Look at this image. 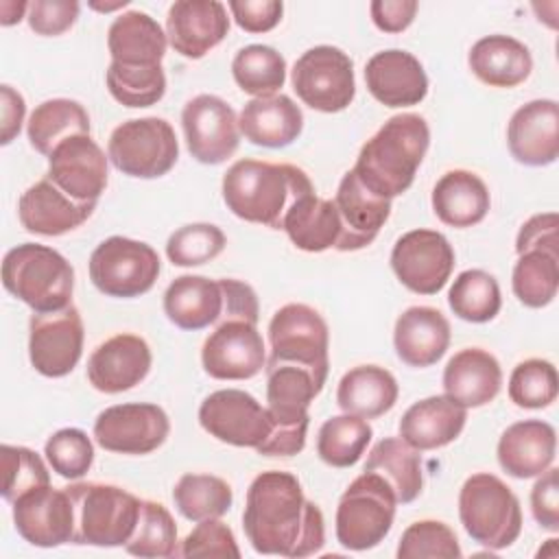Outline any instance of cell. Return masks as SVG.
Wrapping results in <instances>:
<instances>
[{
	"label": "cell",
	"instance_id": "1",
	"mask_svg": "<svg viewBox=\"0 0 559 559\" xmlns=\"http://www.w3.org/2000/svg\"><path fill=\"white\" fill-rule=\"evenodd\" d=\"M242 528L260 555L301 559L317 555L325 544L321 509L304 496L297 476L282 469L262 472L251 480Z\"/></svg>",
	"mask_w": 559,
	"mask_h": 559
},
{
	"label": "cell",
	"instance_id": "2",
	"mask_svg": "<svg viewBox=\"0 0 559 559\" xmlns=\"http://www.w3.org/2000/svg\"><path fill=\"white\" fill-rule=\"evenodd\" d=\"M221 192L234 216L282 229L286 212L314 188L308 175L293 164L238 159L223 175Z\"/></svg>",
	"mask_w": 559,
	"mask_h": 559
},
{
	"label": "cell",
	"instance_id": "3",
	"mask_svg": "<svg viewBox=\"0 0 559 559\" xmlns=\"http://www.w3.org/2000/svg\"><path fill=\"white\" fill-rule=\"evenodd\" d=\"M430 146V127L419 114L391 116L360 148L354 173L373 194L395 199L406 192Z\"/></svg>",
	"mask_w": 559,
	"mask_h": 559
},
{
	"label": "cell",
	"instance_id": "4",
	"mask_svg": "<svg viewBox=\"0 0 559 559\" xmlns=\"http://www.w3.org/2000/svg\"><path fill=\"white\" fill-rule=\"evenodd\" d=\"M2 286L33 312H55L72 304L74 269L57 249L22 242L4 253Z\"/></svg>",
	"mask_w": 559,
	"mask_h": 559
},
{
	"label": "cell",
	"instance_id": "5",
	"mask_svg": "<svg viewBox=\"0 0 559 559\" xmlns=\"http://www.w3.org/2000/svg\"><path fill=\"white\" fill-rule=\"evenodd\" d=\"M459 518L465 533L491 550L509 548L522 533V509L507 483L489 472L472 474L459 491Z\"/></svg>",
	"mask_w": 559,
	"mask_h": 559
},
{
	"label": "cell",
	"instance_id": "6",
	"mask_svg": "<svg viewBox=\"0 0 559 559\" xmlns=\"http://www.w3.org/2000/svg\"><path fill=\"white\" fill-rule=\"evenodd\" d=\"M74 504V542L83 546H124L135 531L140 498L118 485L74 483L66 487Z\"/></svg>",
	"mask_w": 559,
	"mask_h": 559
},
{
	"label": "cell",
	"instance_id": "7",
	"mask_svg": "<svg viewBox=\"0 0 559 559\" xmlns=\"http://www.w3.org/2000/svg\"><path fill=\"white\" fill-rule=\"evenodd\" d=\"M395 504V493L382 476L373 472L356 476L336 507L338 544L354 552L376 548L393 526Z\"/></svg>",
	"mask_w": 559,
	"mask_h": 559
},
{
	"label": "cell",
	"instance_id": "8",
	"mask_svg": "<svg viewBox=\"0 0 559 559\" xmlns=\"http://www.w3.org/2000/svg\"><path fill=\"white\" fill-rule=\"evenodd\" d=\"M107 157L127 177L157 179L179 159V142L168 120L157 116L118 124L107 142Z\"/></svg>",
	"mask_w": 559,
	"mask_h": 559
},
{
	"label": "cell",
	"instance_id": "9",
	"mask_svg": "<svg viewBox=\"0 0 559 559\" xmlns=\"http://www.w3.org/2000/svg\"><path fill=\"white\" fill-rule=\"evenodd\" d=\"M162 271L157 251L133 238L109 236L90 255V280L107 297L133 299L153 288Z\"/></svg>",
	"mask_w": 559,
	"mask_h": 559
},
{
	"label": "cell",
	"instance_id": "10",
	"mask_svg": "<svg viewBox=\"0 0 559 559\" xmlns=\"http://www.w3.org/2000/svg\"><path fill=\"white\" fill-rule=\"evenodd\" d=\"M271 362H293L310 369L321 382L330 371V330L325 319L308 304H286L269 321Z\"/></svg>",
	"mask_w": 559,
	"mask_h": 559
},
{
	"label": "cell",
	"instance_id": "11",
	"mask_svg": "<svg viewBox=\"0 0 559 559\" xmlns=\"http://www.w3.org/2000/svg\"><path fill=\"white\" fill-rule=\"evenodd\" d=\"M293 90L304 105L321 114H336L356 96L354 61L336 46L308 48L290 70Z\"/></svg>",
	"mask_w": 559,
	"mask_h": 559
},
{
	"label": "cell",
	"instance_id": "12",
	"mask_svg": "<svg viewBox=\"0 0 559 559\" xmlns=\"http://www.w3.org/2000/svg\"><path fill=\"white\" fill-rule=\"evenodd\" d=\"M391 269L411 293L437 295L452 275L454 249L441 231L411 229L395 240Z\"/></svg>",
	"mask_w": 559,
	"mask_h": 559
},
{
	"label": "cell",
	"instance_id": "13",
	"mask_svg": "<svg viewBox=\"0 0 559 559\" xmlns=\"http://www.w3.org/2000/svg\"><path fill=\"white\" fill-rule=\"evenodd\" d=\"M85 341L76 306L55 312H33L28 321V360L46 378L68 376L81 360Z\"/></svg>",
	"mask_w": 559,
	"mask_h": 559
},
{
	"label": "cell",
	"instance_id": "14",
	"mask_svg": "<svg viewBox=\"0 0 559 559\" xmlns=\"http://www.w3.org/2000/svg\"><path fill=\"white\" fill-rule=\"evenodd\" d=\"M170 432L166 411L151 402L116 404L98 413L94 421L96 443L116 454H151Z\"/></svg>",
	"mask_w": 559,
	"mask_h": 559
},
{
	"label": "cell",
	"instance_id": "15",
	"mask_svg": "<svg viewBox=\"0 0 559 559\" xmlns=\"http://www.w3.org/2000/svg\"><path fill=\"white\" fill-rule=\"evenodd\" d=\"M181 129L188 153L207 166L227 162L240 144L238 116L216 94H199L181 109Z\"/></svg>",
	"mask_w": 559,
	"mask_h": 559
},
{
	"label": "cell",
	"instance_id": "16",
	"mask_svg": "<svg viewBox=\"0 0 559 559\" xmlns=\"http://www.w3.org/2000/svg\"><path fill=\"white\" fill-rule=\"evenodd\" d=\"M199 424L210 437L223 443L253 450L273 428L266 406L240 389L210 393L199 406Z\"/></svg>",
	"mask_w": 559,
	"mask_h": 559
},
{
	"label": "cell",
	"instance_id": "17",
	"mask_svg": "<svg viewBox=\"0 0 559 559\" xmlns=\"http://www.w3.org/2000/svg\"><path fill=\"white\" fill-rule=\"evenodd\" d=\"M201 365L214 380H249L266 367L264 338L258 323L223 319L201 347Z\"/></svg>",
	"mask_w": 559,
	"mask_h": 559
},
{
	"label": "cell",
	"instance_id": "18",
	"mask_svg": "<svg viewBox=\"0 0 559 559\" xmlns=\"http://www.w3.org/2000/svg\"><path fill=\"white\" fill-rule=\"evenodd\" d=\"M13 524L24 542L57 548L74 542V504L68 489L50 485L31 489L11 502Z\"/></svg>",
	"mask_w": 559,
	"mask_h": 559
},
{
	"label": "cell",
	"instance_id": "19",
	"mask_svg": "<svg viewBox=\"0 0 559 559\" xmlns=\"http://www.w3.org/2000/svg\"><path fill=\"white\" fill-rule=\"evenodd\" d=\"M76 201L96 203L109 181V157L92 135H72L48 155V175Z\"/></svg>",
	"mask_w": 559,
	"mask_h": 559
},
{
	"label": "cell",
	"instance_id": "20",
	"mask_svg": "<svg viewBox=\"0 0 559 559\" xmlns=\"http://www.w3.org/2000/svg\"><path fill=\"white\" fill-rule=\"evenodd\" d=\"M151 347L138 334H114L87 358L90 384L107 395L138 386L151 371Z\"/></svg>",
	"mask_w": 559,
	"mask_h": 559
},
{
	"label": "cell",
	"instance_id": "21",
	"mask_svg": "<svg viewBox=\"0 0 559 559\" xmlns=\"http://www.w3.org/2000/svg\"><path fill=\"white\" fill-rule=\"evenodd\" d=\"M507 146L518 164L539 168L559 157V105L537 98L518 107L507 124Z\"/></svg>",
	"mask_w": 559,
	"mask_h": 559
},
{
	"label": "cell",
	"instance_id": "22",
	"mask_svg": "<svg viewBox=\"0 0 559 559\" xmlns=\"http://www.w3.org/2000/svg\"><path fill=\"white\" fill-rule=\"evenodd\" d=\"M229 33L227 9L218 0H177L168 7V44L186 59H201Z\"/></svg>",
	"mask_w": 559,
	"mask_h": 559
},
{
	"label": "cell",
	"instance_id": "23",
	"mask_svg": "<svg viewBox=\"0 0 559 559\" xmlns=\"http://www.w3.org/2000/svg\"><path fill=\"white\" fill-rule=\"evenodd\" d=\"M369 94L384 107H413L428 94V76L421 61L400 48L380 50L365 63Z\"/></svg>",
	"mask_w": 559,
	"mask_h": 559
},
{
	"label": "cell",
	"instance_id": "24",
	"mask_svg": "<svg viewBox=\"0 0 559 559\" xmlns=\"http://www.w3.org/2000/svg\"><path fill=\"white\" fill-rule=\"evenodd\" d=\"M334 205L341 221L338 251H358L376 240L391 216V199L373 194L362 186L354 170H347L338 183Z\"/></svg>",
	"mask_w": 559,
	"mask_h": 559
},
{
	"label": "cell",
	"instance_id": "25",
	"mask_svg": "<svg viewBox=\"0 0 559 559\" xmlns=\"http://www.w3.org/2000/svg\"><path fill=\"white\" fill-rule=\"evenodd\" d=\"M96 203L76 201L48 177L28 186L17 201V216L26 231L37 236H63L81 227Z\"/></svg>",
	"mask_w": 559,
	"mask_h": 559
},
{
	"label": "cell",
	"instance_id": "26",
	"mask_svg": "<svg viewBox=\"0 0 559 559\" xmlns=\"http://www.w3.org/2000/svg\"><path fill=\"white\" fill-rule=\"evenodd\" d=\"M393 347L408 367H430L450 347V321L430 306L406 308L393 328Z\"/></svg>",
	"mask_w": 559,
	"mask_h": 559
},
{
	"label": "cell",
	"instance_id": "27",
	"mask_svg": "<svg viewBox=\"0 0 559 559\" xmlns=\"http://www.w3.org/2000/svg\"><path fill=\"white\" fill-rule=\"evenodd\" d=\"M502 389L498 358L480 347L456 352L443 369L445 395L463 408H480L496 400Z\"/></svg>",
	"mask_w": 559,
	"mask_h": 559
},
{
	"label": "cell",
	"instance_id": "28",
	"mask_svg": "<svg viewBox=\"0 0 559 559\" xmlns=\"http://www.w3.org/2000/svg\"><path fill=\"white\" fill-rule=\"evenodd\" d=\"M557 452V432L548 421L524 419L511 424L498 439L496 456L513 478H535L546 472Z\"/></svg>",
	"mask_w": 559,
	"mask_h": 559
},
{
	"label": "cell",
	"instance_id": "29",
	"mask_svg": "<svg viewBox=\"0 0 559 559\" xmlns=\"http://www.w3.org/2000/svg\"><path fill=\"white\" fill-rule=\"evenodd\" d=\"M240 135L255 146L284 148L304 131L301 107L286 94L260 96L245 103L238 116Z\"/></svg>",
	"mask_w": 559,
	"mask_h": 559
},
{
	"label": "cell",
	"instance_id": "30",
	"mask_svg": "<svg viewBox=\"0 0 559 559\" xmlns=\"http://www.w3.org/2000/svg\"><path fill=\"white\" fill-rule=\"evenodd\" d=\"M467 408L448 395H430L406 408L400 419V437L415 450L428 452L452 443L465 428Z\"/></svg>",
	"mask_w": 559,
	"mask_h": 559
},
{
	"label": "cell",
	"instance_id": "31",
	"mask_svg": "<svg viewBox=\"0 0 559 559\" xmlns=\"http://www.w3.org/2000/svg\"><path fill=\"white\" fill-rule=\"evenodd\" d=\"M432 212L450 227L465 229L478 225L491 205L487 183L472 170L454 168L439 177L432 188Z\"/></svg>",
	"mask_w": 559,
	"mask_h": 559
},
{
	"label": "cell",
	"instance_id": "32",
	"mask_svg": "<svg viewBox=\"0 0 559 559\" xmlns=\"http://www.w3.org/2000/svg\"><path fill=\"white\" fill-rule=\"evenodd\" d=\"M164 312L179 330L197 332L218 323L223 314V288L205 275H179L164 293Z\"/></svg>",
	"mask_w": 559,
	"mask_h": 559
},
{
	"label": "cell",
	"instance_id": "33",
	"mask_svg": "<svg viewBox=\"0 0 559 559\" xmlns=\"http://www.w3.org/2000/svg\"><path fill=\"white\" fill-rule=\"evenodd\" d=\"M472 74L489 87H518L531 76V50L515 37L487 35L480 37L467 52Z\"/></svg>",
	"mask_w": 559,
	"mask_h": 559
},
{
	"label": "cell",
	"instance_id": "34",
	"mask_svg": "<svg viewBox=\"0 0 559 559\" xmlns=\"http://www.w3.org/2000/svg\"><path fill=\"white\" fill-rule=\"evenodd\" d=\"M266 411L275 424L308 421V406L323 384L310 369L266 360Z\"/></svg>",
	"mask_w": 559,
	"mask_h": 559
},
{
	"label": "cell",
	"instance_id": "35",
	"mask_svg": "<svg viewBox=\"0 0 559 559\" xmlns=\"http://www.w3.org/2000/svg\"><path fill=\"white\" fill-rule=\"evenodd\" d=\"M400 395L395 376L380 365H358L349 369L336 386V404L343 413L376 419L389 413Z\"/></svg>",
	"mask_w": 559,
	"mask_h": 559
},
{
	"label": "cell",
	"instance_id": "36",
	"mask_svg": "<svg viewBox=\"0 0 559 559\" xmlns=\"http://www.w3.org/2000/svg\"><path fill=\"white\" fill-rule=\"evenodd\" d=\"M166 31L144 11L120 13L107 31V48L111 61L127 66L162 63L166 55Z\"/></svg>",
	"mask_w": 559,
	"mask_h": 559
},
{
	"label": "cell",
	"instance_id": "37",
	"mask_svg": "<svg viewBox=\"0 0 559 559\" xmlns=\"http://www.w3.org/2000/svg\"><path fill=\"white\" fill-rule=\"evenodd\" d=\"M282 229L288 240L308 253H321L325 249H336L341 238V221L334 201L321 199L314 192L295 201L286 212Z\"/></svg>",
	"mask_w": 559,
	"mask_h": 559
},
{
	"label": "cell",
	"instance_id": "38",
	"mask_svg": "<svg viewBox=\"0 0 559 559\" xmlns=\"http://www.w3.org/2000/svg\"><path fill=\"white\" fill-rule=\"evenodd\" d=\"M362 472L382 476L393 489L397 504L413 502L424 487L419 450L411 448L402 437H386L378 441L371 448Z\"/></svg>",
	"mask_w": 559,
	"mask_h": 559
},
{
	"label": "cell",
	"instance_id": "39",
	"mask_svg": "<svg viewBox=\"0 0 559 559\" xmlns=\"http://www.w3.org/2000/svg\"><path fill=\"white\" fill-rule=\"evenodd\" d=\"M26 135L31 146L48 157L63 140L72 135H90V114L72 98L44 100L28 118Z\"/></svg>",
	"mask_w": 559,
	"mask_h": 559
},
{
	"label": "cell",
	"instance_id": "40",
	"mask_svg": "<svg viewBox=\"0 0 559 559\" xmlns=\"http://www.w3.org/2000/svg\"><path fill=\"white\" fill-rule=\"evenodd\" d=\"M373 430L367 419L343 413L325 419L317 435V454L330 467H352L365 454Z\"/></svg>",
	"mask_w": 559,
	"mask_h": 559
},
{
	"label": "cell",
	"instance_id": "41",
	"mask_svg": "<svg viewBox=\"0 0 559 559\" xmlns=\"http://www.w3.org/2000/svg\"><path fill=\"white\" fill-rule=\"evenodd\" d=\"M231 76L253 98L273 96L286 83V59L273 46L249 44L236 52Z\"/></svg>",
	"mask_w": 559,
	"mask_h": 559
},
{
	"label": "cell",
	"instance_id": "42",
	"mask_svg": "<svg viewBox=\"0 0 559 559\" xmlns=\"http://www.w3.org/2000/svg\"><path fill=\"white\" fill-rule=\"evenodd\" d=\"M450 310L469 323H487L502 308L496 277L483 269H467L456 275L448 290Z\"/></svg>",
	"mask_w": 559,
	"mask_h": 559
},
{
	"label": "cell",
	"instance_id": "43",
	"mask_svg": "<svg viewBox=\"0 0 559 559\" xmlns=\"http://www.w3.org/2000/svg\"><path fill=\"white\" fill-rule=\"evenodd\" d=\"M177 511L190 520L201 522L221 518L231 509L234 491L227 480L212 474H183L173 489Z\"/></svg>",
	"mask_w": 559,
	"mask_h": 559
},
{
	"label": "cell",
	"instance_id": "44",
	"mask_svg": "<svg viewBox=\"0 0 559 559\" xmlns=\"http://www.w3.org/2000/svg\"><path fill=\"white\" fill-rule=\"evenodd\" d=\"M511 288L526 308L548 306L559 290V255L539 249L520 253L513 266Z\"/></svg>",
	"mask_w": 559,
	"mask_h": 559
},
{
	"label": "cell",
	"instance_id": "45",
	"mask_svg": "<svg viewBox=\"0 0 559 559\" xmlns=\"http://www.w3.org/2000/svg\"><path fill=\"white\" fill-rule=\"evenodd\" d=\"M109 94L124 107H151L166 94V74L162 63L127 66L111 61L105 72Z\"/></svg>",
	"mask_w": 559,
	"mask_h": 559
},
{
	"label": "cell",
	"instance_id": "46",
	"mask_svg": "<svg viewBox=\"0 0 559 559\" xmlns=\"http://www.w3.org/2000/svg\"><path fill=\"white\" fill-rule=\"evenodd\" d=\"M177 526L170 511L155 500L140 502V515L133 535L124 544L135 557H177Z\"/></svg>",
	"mask_w": 559,
	"mask_h": 559
},
{
	"label": "cell",
	"instance_id": "47",
	"mask_svg": "<svg viewBox=\"0 0 559 559\" xmlns=\"http://www.w3.org/2000/svg\"><path fill=\"white\" fill-rule=\"evenodd\" d=\"M559 380L550 360L526 358L518 362L509 378V397L520 408H546L557 400Z\"/></svg>",
	"mask_w": 559,
	"mask_h": 559
},
{
	"label": "cell",
	"instance_id": "48",
	"mask_svg": "<svg viewBox=\"0 0 559 559\" xmlns=\"http://www.w3.org/2000/svg\"><path fill=\"white\" fill-rule=\"evenodd\" d=\"M227 238L212 223H190L175 229L166 240V255L175 266H201L223 253Z\"/></svg>",
	"mask_w": 559,
	"mask_h": 559
},
{
	"label": "cell",
	"instance_id": "49",
	"mask_svg": "<svg viewBox=\"0 0 559 559\" xmlns=\"http://www.w3.org/2000/svg\"><path fill=\"white\" fill-rule=\"evenodd\" d=\"M395 555L397 559H459L463 550L445 522L419 520L402 533Z\"/></svg>",
	"mask_w": 559,
	"mask_h": 559
},
{
	"label": "cell",
	"instance_id": "50",
	"mask_svg": "<svg viewBox=\"0 0 559 559\" xmlns=\"http://www.w3.org/2000/svg\"><path fill=\"white\" fill-rule=\"evenodd\" d=\"M2 498L7 502L17 500L22 493L50 485V474L41 456L24 445L2 443Z\"/></svg>",
	"mask_w": 559,
	"mask_h": 559
},
{
	"label": "cell",
	"instance_id": "51",
	"mask_svg": "<svg viewBox=\"0 0 559 559\" xmlns=\"http://www.w3.org/2000/svg\"><path fill=\"white\" fill-rule=\"evenodd\" d=\"M46 461L52 472L66 480L83 478L94 463V445L81 428H61L52 432L44 445Z\"/></svg>",
	"mask_w": 559,
	"mask_h": 559
},
{
	"label": "cell",
	"instance_id": "52",
	"mask_svg": "<svg viewBox=\"0 0 559 559\" xmlns=\"http://www.w3.org/2000/svg\"><path fill=\"white\" fill-rule=\"evenodd\" d=\"M177 557H240L234 531L221 520L210 518L197 522V526L183 537L177 548Z\"/></svg>",
	"mask_w": 559,
	"mask_h": 559
},
{
	"label": "cell",
	"instance_id": "53",
	"mask_svg": "<svg viewBox=\"0 0 559 559\" xmlns=\"http://www.w3.org/2000/svg\"><path fill=\"white\" fill-rule=\"evenodd\" d=\"M79 11L81 4L76 0H35L28 2L26 22L33 33L57 37L74 26Z\"/></svg>",
	"mask_w": 559,
	"mask_h": 559
},
{
	"label": "cell",
	"instance_id": "54",
	"mask_svg": "<svg viewBox=\"0 0 559 559\" xmlns=\"http://www.w3.org/2000/svg\"><path fill=\"white\" fill-rule=\"evenodd\" d=\"M234 22L247 33H269L284 15L280 0H231L229 4Z\"/></svg>",
	"mask_w": 559,
	"mask_h": 559
},
{
	"label": "cell",
	"instance_id": "55",
	"mask_svg": "<svg viewBox=\"0 0 559 559\" xmlns=\"http://www.w3.org/2000/svg\"><path fill=\"white\" fill-rule=\"evenodd\" d=\"M531 511L542 528L559 531V472L552 465L539 474L531 489Z\"/></svg>",
	"mask_w": 559,
	"mask_h": 559
},
{
	"label": "cell",
	"instance_id": "56",
	"mask_svg": "<svg viewBox=\"0 0 559 559\" xmlns=\"http://www.w3.org/2000/svg\"><path fill=\"white\" fill-rule=\"evenodd\" d=\"M531 249L548 251L559 255V216L557 212H542L531 216L518 231L515 251L518 255Z\"/></svg>",
	"mask_w": 559,
	"mask_h": 559
},
{
	"label": "cell",
	"instance_id": "57",
	"mask_svg": "<svg viewBox=\"0 0 559 559\" xmlns=\"http://www.w3.org/2000/svg\"><path fill=\"white\" fill-rule=\"evenodd\" d=\"M223 288V319H247L251 323H258L260 319V304L255 290L240 280L234 277H223L218 280Z\"/></svg>",
	"mask_w": 559,
	"mask_h": 559
},
{
	"label": "cell",
	"instance_id": "58",
	"mask_svg": "<svg viewBox=\"0 0 559 559\" xmlns=\"http://www.w3.org/2000/svg\"><path fill=\"white\" fill-rule=\"evenodd\" d=\"M306 435H308V421H299V424H275L273 421L269 437L255 448V452L264 454V456L299 454L306 448Z\"/></svg>",
	"mask_w": 559,
	"mask_h": 559
},
{
	"label": "cell",
	"instance_id": "59",
	"mask_svg": "<svg viewBox=\"0 0 559 559\" xmlns=\"http://www.w3.org/2000/svg\"><path fill=\"white\" fill-rule=\"evenodd\" d=\"M417 7L415 0H373L369 13L378 31L402 33L413 24Z\"/></svg>",
	"mask_w": 559,
	"mask_h": 559
},
{
	"label": "cell",
	"instance_id": "60",
	"mask_svg": "<svg viewBox=\"0 0 559 559\" xmlns=\"http://www.w3.org/2000/svg\"><path fill=\"white\" fill-rule=\"evenodd\" d=\"M0 98H2L0 144L7 146L22 131V122H24V116H26V103H24V96L17 90H13L11 85H7V83L0 87Z\"/></svg>",
	"mask_w": 559,
	"mask_h": 559
},
{
	"label": "cell",
	"instance_id": "61",
	"mask_svg": "<svg viewBox=\"0 0 559 559\" xmlns=\"http://www.w3.org/2000/svg\"><path fill=\"white\" fill-rule=\"evenodd\" d=\"M26 13H28V2H13V0L0 2V24L2 26L17 24L20 20L26 17Z\"/></svg>",
	"mask_w": 559,
	"mask_h": 559
},
{
	"label": "cell",
	"instance_id": "62",
	"mask_svg": "<svg viewBox=\"0 0 559 559\" xmlns=\"http://www.w3.org/2000/svg\"><path fill=\"white\" fill-rule=\"evenodd\" d=\"M127 4H129V0H118V2H114V4H98V2H90V7H92L94 11H100V13H109V11L122 9V7H127Z\"/></svg>",
	"mask_w": 559,
	"mask_h": 559
}]
</instances>
